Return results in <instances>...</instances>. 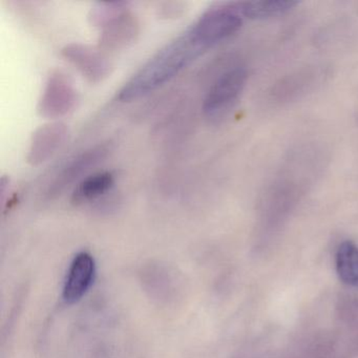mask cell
I'll return each instance as SVG.
<instances>
[{
	"label": "cell",
	"mask_w": 358,
	"mask_h": 358,
	"mask_svg": "<svg viewBox=\"0 0 358 358\" xmlns=\"http://www.w3.org/2000/svg\"><path fill=\"white\" fill-rule=\"evenodd\" d=\"M77 103V91L71 79L62 72L49 77L38 103L41 116L57 119L66 116Z\"/></svg>",
	"instance_id": "5"
},
{
	"label": "cell",
	"mask_w": 358,
	"mask_h": 358,
	"mask_svg": "<svg viewBox=\"0 0 358 358\" xmlns=\"http://www.w3.org/2000/svg\"><path fill=\"white\" fill-rule=\"evenodd\" d=\"M213 47L215 43L196 20L183 34L165 45L125 83L119 92L118 99L131 102L148 95L169 83Z\"/></svg>",
	"instance_id": "1"
},
{
	"label": "cell",
	"mask_w": 358,
	"mask_h": 358,
	"mask_svg": "<svg viewBox=\"0 0 358 358\" xmlns=\"http://www.w3.org/2000/svg\"><path fill=\"white\" fill-rule=\"evenodd\" d=\"M315 78L316 74L314 71H301L282 79L274 89L273 95L278 100L292 99L313 85Z\"/></svg>",
	"instance_id": "13"
},
{
	"label": "cell",
	"mask_w": 358,
	"mask_h": 358,
	"mask_svg": "<svg viewBox=\"0 0 358 358\" xmlns=\"http://www.w3.org/2000/svg\"><path fill=\"white\" fill-rule=\"evenodd\" d=\"M137 28L135 18L125 10L104 27L100 43L108 49L122 47L135 38Z\"/></svg>",
	"instance_id": "10"
},
{
	"label": "cell",
	"mask_w": 358,
	"mask_h": 358,
	"mask_svg": "<svg viewBox=\"0 0 358 358\" xmlns=\"http://www.w3.org/2000/svg\"><path fill=\"white\" fill-rule=\"evenodd\" d=\"M115 185V176L110 171L94 173L81 180L72 194V203L76 206L100 200Z\"/></svg>",
	"instance_id": "9"
},
{
	"label": "cell",
	"mask_w": 358,
	"mask_h": 358,
	"mask_svg": "<svg viewBox=\"0 0 358 358\" xmlns=\"http://www.w3.org/2000/svg\"><path fill=\"white\" fill-rule=\"evenodd\" d=\"M62 55L74 64L90 83H100L110 73V62L99 51L89 45L72 43L64 48Z\"/></svg>",
	"instance_id": "7"
},
{
	"label": "cell",
	"mask_w": 358,
	"mask_h": 358,
	"mask_svg": "<svg viewBox=\"0 0 358 358\" xmlns=\"http://www.w3.org/2000/svg\"><path fill=\"white\" fill-rule=\"evenodd\" d=\"M335 266L341 282L358 289V247L353 242L345 241L339 245Z\"/></svg>",
	"instance_id": "12"
},
{
	"label": "cell",
	"mask_w": 358,
	"mask_h": 358,
	"mask_svg": "<svg viewBox=\"0 0 358 358\" xmlns=\"http://www.w3.org/2000/svg\"><path fill=\"white\" fill-rule=\"evenodd\" d=\"M112 148L110 143H101L81 152L68 163L56 176L48 190V198L55 199L62 196L72 184L85 176L99 163L104 161L110 154Z\"/></svg>",
	"instance_id": "6"
},
{
	"label": "cell",
	"mask_w": 358,
	"mask_h": 358,
	"mask_svg": "<svg viewBox=\"0 0 358 358\" xmlns=\"http://www.w3.org/2000/svg\"><path fill=\"white\" fill-rule=\"evenodd\" d=\"M125 3H97L90 13L91 24L96 27H104L112 22L115 17L125 11Z\"/></svg>",
	"instance_id": "14"
},
{
	"label": "cell",
	"mask_w": 358,
	"mask_h": 358,
	"mask_svg": "<svg viewBox=\"0 0 358 358\" xmlns=\"http://www.w3.org/2000/svg\"><path fill=\"white\" fill-rule=\"evenodd\" d=\"M138 280L144 294L159 307H176L185 297V278L165 262L144 263L138 271Z\"/></svg>",
	"instance_id": "2"
},
{
	"label": "cell",
	"mask_w": 358,
	"mask_h": 358,
	"mask_svg": "<svg viewBox=\"0 0 358 358\" xmlns=\"http://www.w3.org/2000/svg\"><path fill=\"white\" fill-rule=\"evenodd\" d=\"M66 138L68 129L64 123H48L39 127L31 140L28 162L36 166L49 160L64 145Z\"/></svg>",
	"instance_id": "8"
},
{
	"label": "cell",
	"mask_w": 358,
	"mask_h": 358,
	"mask_svg": "<svg viewBox=\"0 0 358 358\" xmlns=\"http://www.w3.org/2000/svg\"><path fill=\"white\" fill-rule=\"evenodd\" d=\"M238 3L243 17L251 20H264L285 15L299 5L295 0H259Z\"/></svg>",
	"instance_id": "11"
},
{
	"label": "cell",
	"mask_w": 358,
	"mask_h": 358,
	"mask_svg": "<svg viewBox=\"0 0 358 358\" xmlns=\"http://www.w3.org/2000/svg\"><path fill=\"white\" fill-rule=\"evenodd\" d=\"M248 74L236 66L221 75L211 85L203 103V112L209 119L222 118L234 108L246 87Z\"/></svg>",
	"instance_id": "3"
},
{
	"label": "cell",
	"mask_w": 358,
	"mask_h": 358,
	"mask_svg": "<svg viewBox=\"0 0 358 358\" xmlns=\"http://www.w3.org/2000/svg\"><path fill=\"white\" fill-rule=\"evenodd\" d=\"M97 276V263L89 251H80L73 257L62 285V299L66 305H74L87 294Z\"/></svg>",
	"instance_id": "4"
}]
</instances>
